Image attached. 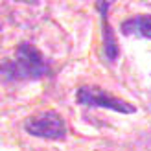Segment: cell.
<instances>
[{"instance_id": "obj_1", "label": "cell", "mask_w": 151, "mask_h": 151, "mask_svg": "<svg viewBox=\"0 0 151 151\" xmlns=\"http://www.w3.org/2000/svg\"><path fill=\"white\" fill-rule=\"evenodd\" d=\"M2 74L7 79H39L50 74V66L29 42H22L17 48L15 61L2 65Z\"/></svg>"}, {"instance_id": "obj_2", "label": "cell", "mask_w": 151, "mask_h": 151, "mask_svg": "<svg viewBox=\"0 0 151 151\" xmlns=\"http://www.w3.org/2000/svg\"><path fill=\"white\" fill-rule=\"evenodd\" d=\"M24 129L32 137H39V138L61 140L66 137L65 120L54 111H44L35 116H29L24 124Z\"/></svg>"}, {"instance_id": "obj_3", "label": "cell", "mask_w": 151, "mask_h": 151, "mask_svg": "<svg viewBox=\"0 0 151 151\" xmlns=\"http://www.w3.org/2000/svg\"><path fill=\"white\" fill-rule=\"evenodd\" d=\"M76 100L81 105H90V107H103V109H111L122 114H133L137 112V109L131 103H127L120 98L109 94L107 90H103L100 87H81L76 94Z\"/></svg>"}, {"instance_id": "obj_4", "label": "cell", "mask_w": 151, "mask_h": 151, "mask_svg": "<svg viewBox=\"0 0 151 151\" xmlns=\"http://www.w3.org/2000/svg\"><path fill=\"white\" fill-rule=\"evenodd\" d=\"M114 0H98L96 7L100 11V19H101V35H103V52H105V57L109 59L111 63H114L118 55H120V48L116 44L114 39V33L111 29V22H109V7Z\"/></svg>"}, {"instance_id": "obj_5", "label": "cell", "mask_w": 151, "mask_h": 151, "mask_svg": "<svg viewBox=\"0 0 151 151\" xmlns=\"http://www.w3.org/2000/svg\"><path fill=\"white\" fill-rule=\"evenodd\" d=\"M122 33L151 39V15H138L127 19L125 22H122Z\"/></svg>"}]
</instances>
